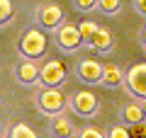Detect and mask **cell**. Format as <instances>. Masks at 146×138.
<instances>
[{
  "mask_svg": "<svg viewBox=\"0 0 146 138\" xmlns=\"http://www.w3.org/2000/svg\"><path fill=\"white\" fill-rule=\"evenodd\" d=\"M134 10L139 12L141 17H146V0H134Z\"/></svg>",
  "mask_w": 146,
  "mask_h": 138,
  "instance_id": "cell-22",
  "label": "cell"
},
{
  "mask_svg": "<svg viewBox=\"0 0 146 138\" xmlns=\"http://www.w3.org/2000/svg\"><path fill=\"white\" fill-rule=\"evenodd\" d=\"M36 22L44 29H56L58 24H63V10L56 3H44L36 7Z\"/></svg>",
  "mask_w": 146,
  "mask_h": 138,
  "instance_id": "cell-8",
  "label": "cell"
},
{
  "mask_svg": "<svg viewBox=\"0 0 146 138\" xmlns=\"http://www.w3.org/2000/svg\"><path fill=\"white\" fill-rule=\"evenodd\" d=\"M66 97L58 87H42V92L36 95V107L42 109L46 116H56V114H63L66 109Z\"/></svg>",
  "mask_w": 146,
  "mask_h": 138,
  "instance_id": "cell-1",
  "label": "cell"
},
{
  "mask_svg": "<svg viewBox=\"0 0 146 138\" xmlns=\"http://www.w3.org/2000/svg\"><path fill=\"white\" fill-rule=\"evenodd\" d=\"M15 75L22 85H34L42 78V63L36 61V58H22L15 68Z\"/></svg>",
  "mask_w": 146,
  "mask_h": 138,
  "instance_id": "cell-9",
  "label": "cell"
},
{
  "mask_svg": "<svg viewBox=\"0 0 146 138\" xmlns=\"http://www.w3.org/2000/svg\"><path fill=\"white\" fill-rule=\"evenodd\" d=\"M141 41H144V49H146V27H144V34H141Z\"/></svg>",
  "mask_w": 146,
  "mask_h": 138,
  "instance_id": "cell-23",
  "label": "cell"
},
{
  "mask_svg": "<svg viewBox=\"0 0 146 138\" xmlns=\"http://www.w3.org/2000/svg\"><path fill=\"white\" fill-rule=\"evenodd\" d=\"M7 138H39L34 133V128L27 126V124H12L10 133H7Z\"/></svg>",
  "mask_w": 146,
  "mask_h": 138,
  "instance_id": "cell-14",
  "label": "cell"
},
{
  "mask_svg": "<svg viewBox=\"0 0 146 138\" xmlns=\"http://www.w3.org/2000/svg\"><path fill=\"white\" fill-rule=\"evenodd\" d=\"M71 109L80 116H93L100 109V102L95 97V92L90 90H78L76 95H71Z\"/></svg>",
  "mask_w": 146,
  "mask_h": 138,
  "instance_id": "cell-7",
  "label": "cell"
},
{
  "mask_svg": "<svg viewBox=\"0 0 146 138\" xmlns=\"http://www.w3.org/2000/svg\"><path fill=\"white\" fill-rule=\"evenodd\" d=\"M141 107H144V114H146V97L141 99Z\"/></svg>",
  "mask_w": 146,
  "mask_h": 138,
  "instance_id": "cell-24",
  "label": "cell"
},
{
  "mask_svg": "<svg viewBox=\"0 0 146 138\" xmlns=\"http://www.w3.org/2000/svg\"><path fill=\"white\" fill-rule=\"evenodd\" d=\"M76 138H107V133H102L95 126H85V128H80V131H76Z\"/></svg>",
  "mask_w": 146,
  "mask_h": 138,
  "instance_id": "cell-17",
  "label": "cell"
},
{
  "mask_svg": "<svg viewBox=\"0 0 146 138\" xmlns=\"http://www.w3.org/2000/svg\"><path fill=\"white\" fill-rule=\"evenodd\" d=\"M98 3H100V0H76L78 10H83V12H88V10H95V7H98Z\"/></svg>",
  "mask_w": 146,
  "mask_h": 138,
  "instance_id": "cell-21",
  "label": "cell"
},
{
  "mask_svg": "<svg viewBox=\"0 0 146 138\" xmlns=\"http://www.w3.org/2000/svg\"><path fill=\"white\" fill-rule=\"evenodd\" d=\"M129 126L131 138H146V119L144 121H136V124H127Z\"/></svg>",
  "mask_w": 146,
  "mask_h": 138,
  "instance_id": "cell-18",
  "label": "cell"
},
{
  "mask_svg": "<svg viewBox=\"0 0 146 138\" xmlns=\"http://www.w3.org/2000/svg\"><path fill=\"white\" fill-rule=\"evenodd\" d=\"M102 73H105V66L100 61H95V58H80L78 66H76V75L85 85H98V82H102Z\"/></svg>",
  "mask_w": 146,
  "mask_h": 138,
  "instance_id": "cell-5",
  "label": "cell"
},
{
  "mask_svg": "<svg viewBox=\"0 0 146 138\" xmlns=\"http://www.w3.org/2000/svg\"><path fill=\"white\" fill-rule=\"evenodd\" d=\"M124 87L129 90V95L134 97H146V63H134V66L127 70L124 78Z\"/></svg>",
  "mask_w": 146,
  "mask_h": 138,
  "instance_id": "cell-6",
  "label": "cell"
},
{
  "mask_svg": "<svg viewBox=\"0 0 146 138\" xmlns=\"http://www.w3.org/2000/svg\"><path fill=\"white\" fill-rule=\"evenodd\" d=\"M63 80H66V66L58 58H49L42 63V78H39L42 87H58Z\"/></svg>",
  "mask_w": 146,
  "mask_h": 138,
  "instance_id": "cell-4",
  "label": "cell"
},
{
  "mask_svg": "<svg viewBox=\"0 0 146 138\" xmlns=\"http://www.w3.org/2000/svg\"><path fill=\"white\" fill-rule=\"evenodd\" d=\"M80 36H83V44H90V39L95 36V32H98V24L95 22H90V20H85V22H80Z\"/></svg>",
  "mask_w": 146,
  "mask_h": 138,
  "instance_id": "cell-15",
  "label": "cell"
},
{
  "mask_svg": "<svg viewBox=\"0 0 146 138\" xmlns=\"http://www.w3.org/2000/svg\"><path fill=\"white\" fill-rule=\"evenodd\" d=\"M119 7H122V0H100L98 3V10L105 15H115Z\"/></svg>",
  "mask_w": 146,
  "mask_h": 138,
  "instance_id": "cell-16",
  "label": "cell"
},
{
  "mask_svg": "<svg viewBox=\"0 0 146 138\" xmlns=\"http://www.w3.org/2000/svg\"><path fill=\"white\" fill-rule=\"evenodd\" d=\"M124 78H127V73H122V68L117 66V63H107V66H105V73H102V85L117 87V85L124 82Z\"/></svg>",
  "mask_w": 146,
  "mask_h": 138,
  "instance_id": "cell-10",
  "label": "cell"
},
{
  "mask_svg": "<svg viewBox=\"0 0 146 138\" xmlns=\"http://www.w3.org/2000/svg\"><path fill=\"white\" fill-rule=\"evenodd\" d=\"M10 17H12V0H0V20H3V24L10 22Z\"/></svg>",
  "mask_w": 146,
  "mask_h": 138,
  "instance_id": "cell-19",
  "label": "cell"
},
{
  "mask_svg": "<svg viewBox=\"0 0 146 138\" xmlns=\"http://www.w3.org/2000/svg\"><path fill=\"white\" fill-rule=\"evenodd\" d=\"M90 49H95V51H107L110 46H112V34H110V29H105V27H98V32H95V36L90 39Z\"/></svg>",
  "mask_w": 146,
  "mask_h": 138,
  "instance_id": "cell-12",
  "label": "cell"
},
{
  "mask_svg": "<svg viewBox=\"0 0 146 138\" xmlns=\"http://www.w3.org/2000/svg\"><path fill=\"white\" fill-rule=\"evenodd\" d=\"M51 136H58V138L73 136V126L68 121V116H61V114L51 116Z\"/></svg>",
  "mask_w": 146,
  "mask_h": 138,
  "instance_id": "cell-11",
  "label": "cell"
},
{
  "mask_svg": "<svg viewBox=\"0 0 146 138\" xmlns=\"http://www.w3.org/2000/svg\"><path fill=\"white\" fill-rule=\"evenodd\" d=\"M122 116H124L127 124H136V121H144L146 114H144L141 102H129V104H124V109H122Z\"/></svg>",
  "mask_w": 146,
  "mask_h": 138,
  "instance_id": "cell-13",
  "label": "cell"
},
{
  "mask_svg": "<svg viewBox=\"0 0 146 138\" xmlns=\"http://www.w3.org/2000/svg\"><path fill=\"white\" fill-rule=\"evenodd\" d=\"M54 138H58V136H54Z\"/></svg>",
  "mask_w": 146,
  "mask_h": 138,
  "instance_id": "cell-25",
  "label": "cell"
},
{
  "mask_svg": "<svg viewBox=\"0 0 146 138\" xmlns=\"http://www.w3.org/2000/svg\"><path fill=\"white\" fill-rule=\"evenodd\" d=\"M107 138H131L129 126H115V128H110Z\"/></svg>",
  "mask_w": 146,
  "mask_h": 138,
  "instance_id": "cell-20",
  "label": "cell"
},
{
  "mask_svg": "<svg viewBox=\"0 0 146 138\" xmlns=\"http://www.w3.org/2000/svg\"><path fill=\"white\" fill-rule=\"evenodd\" d=\"M56 44L61 46L63 51H76L80 44H83V36H80V27L73 24V22H63L56 29Z\"/></svg>",
  "mask_w": 146,
  "mask_h": 138,
  "instance_id": "cell-3",
  "label": "cell"
},
{
  "mask_svg": "<svg viewBox=\"0 0 146 138\" xmlns=\"http://www.w3.org/2000/svg\"><path fill=\"white\" fill-rule=\"evenodd\" d=\"M46 51V34L42 29H29L20 39V53L25 58H39Z\"/></svg>",
  "mask_w": 146,
  "mask_h": 138,
  "instance_id": "cell-2",
  "label": "cell"
}]
</instances>
